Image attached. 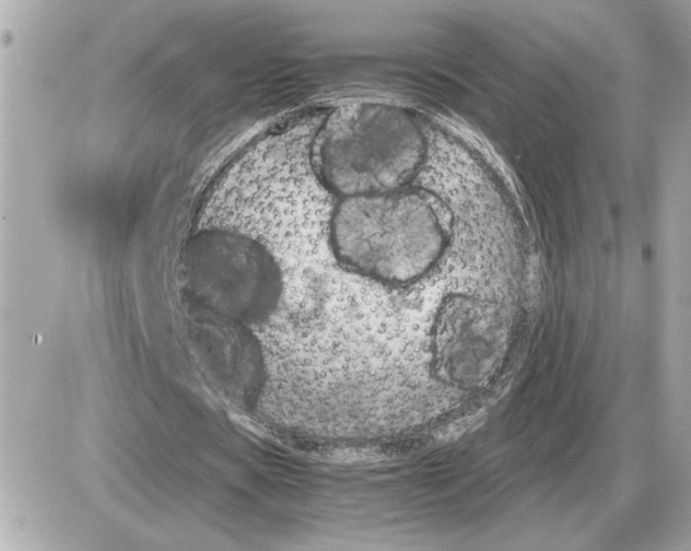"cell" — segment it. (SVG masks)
Segmentation results:
<instances>
[{
  "instance_id": "6da1fadb",
  "label": "cell",
  "mask_w": 691,
  "mask_h": 551,
  "mask_svg": "<svg viewBox=\"0 0 691 551\" xmlns=\"http://www.w3.org/2000/svg\"><path fill=\"white\" fill-rule=\"evenodd\" d=\"M440 136L407 107L353 101L321 112L312 162L323 185L337 197L393 191L425 169Z\"/></svg>"
},
{
  "instance_id": "3957f363",
  "label": "cell",
  "mask_w": 691,
  "mask_h": 551,
  "mask_svg": "<svg viewBox=\"0 0 691 551\" xmlns=\"http://www.w3.org/2000/svg\"><path fill=\"white\" fill-rule=\"evenodd\" d=\"M184 266L189 286L215 305L261 318L278 304L282 284L278 261L245 234L203 228L188 242Z\"/></svg>"
},
{
  "instance_id": "7a4b0ae2",
  "label": "cell",
  "mask_w": 691,
  "mask_h": 551,
  "mask_svg": "<svg viewBox=\"0 0 691 551\" xmlns=\"http://www.w3.org/2000/svg\"><path fill=\"white\" fill-rule=\"evenodd\" d=\"M421 174L393 191L333 195L327 242L347 267L399 284L423 277L436 263L447 244L446 224L435 198L414 185Z\"/></svg>"
}]
</instances>
